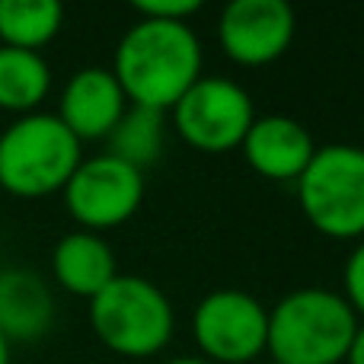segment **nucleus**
Masks as SVG:
<instances>
[{
  "instance_id": "nucleus-17",
  "label": "nucleus",
  "mask_w": 364,
  "mask_h": 364,
  "mask_svg": "<svg viewBox=\"0 0 364 364\" xmlns=\"http://www.w3.org/2000/svg\"><path fill=\"white\" fill-rule=\"evenodd\" d=\"M342 297L348 301V307L355 310V316L364 323V237L352 246V252L342 262Z\"/></svg>"
},
{
  "instance_id": "nucleus-19",
  "label": "nucleus",
  "mask_w": 364,
  "mask_h": 364,
  "mask_svg": "<svg viewBox=\"0 0 364 364\" xmlns=\"http://www.w3.org/2000/svg\"><path fill=\"white\" fill-rule=\"evenodd\" d=\"M346 364H364V323L358 326V333H355V342H352V348H348Z\"/></svg>"
},
{
  "instance_id": "nucleus-20",
  "label": "nucleus",
  "mask_w": 364,
  "mask_h": 364,
  "mask_svg": "<svg viewBox=\"0 0 364 364\" xmlns=\"http://www.w3.org/2000/svg\"><path fill=\"white\" fill-rule=\"evenodd\" d=\"M160 364H211V361L198 358V355H179V358H166V361H160Z\"/></svg>"
},
{
  "instance_id": "nucleus-2",
  "label": "nucleus",
  "mask_w": 364,
  "mask_h": 364,
  "mask_svg": "<svg viewBox=\"0 0 364 364\" xmlns=\"http://www.w3.org/2000/svg\"><path fill=\"white\" fill-rule=\"evenodd\" d=\"M361 320L333 288H294L269 307L265 355L275 364H346Z\"/></svg>"
},
{
  "instance_id": "nucleus-10",
  "label": "nucleus",
  "mask_w": 364,
  "mask_h": 364,
  "mask_svg": "<svg viewBox=\"0 0 364 364\" xmlns=\"http://www.w3.org/2000/svg\"><path fill=\"white\" fill-rule=\"evenodd\" d=\"M125 109L128 100L115 74L109 68L90 64L64 80L55 115L80 144H87V141H106L125 115Z\"/></svg>"
},
{
  "instance_id": "nucleus-4",
  "label": "nucleus",
  "mask_w": 364,
  "mask_h": 364,
  "mask_svg": "<svg viewBox=\"0 0 364 364\" xmlns=\"http://www.w3.org/2000/svg\"><path fill=\"white\" fill-rule=\"evenodd\" d=\"M83 160V144L55 112L19 115L0 132V188L13 198L58 195Z\"/></svg>"
},
{
  "instance_id": "nucleus-13",
  "label": "nucleus",
  "mask_w": 364,
  "mask_h": 364,
  "mask_svg": "<svg viewBox=\"0 0 364 364\" xmlns=\"http://www.w3.org/2000/svg\"><path fill=\"white\" fill-rule=\"evenodd\" d=\"M115 275L119 259L102 233L70 230L51 250V278L70 297H83L90 304Z\"/></svg>"
},
{
  "instance_id": "nucleus-1",
  "label": "nucleus",
  "mask_w": 364,
  "mask_h": 364,
  "mask_svg": "<svg viewBox=\"0 0 364 364\" xmlns=\"http://www.w3.org/2000/svg\"><path fill=\"white\" fill-rule=\"evenodd\" d=\"M128 106L170 112L205 74V48L192 23L134 19L119 38L109 68Z\"/></svg>"
},
{
  "instance_id": "nucleus-12",
  "label": "nucleus",
  "mask_w": 364,
  "mask_h": 364,
  "mask_svg": "<svg viewBox=\"0 0 364 364\" xmlns=\"http://www.w3.org/2000/svg\"><path fill=\"white\" fill-rule=\"evenodd\" d=\"M55 294L38 272L0 269V336L6 342H38L55 326Z\"/></svg>"
},
{
  "instance_id": "nucleus-11",
  "label": "nucleus",
  "mask_w": 364,
  "mask_h": 364,
  "mask_svg": "<svg viewBox=\"0 0 364 364\" xmlns=\"http://www.w3.org/2000/svg\"><path fill=\"white\" fill-rule=\"evenodd\" d=\"M246 166L269 182H291L294 186L316 154V141L304 122L294 115H256L243 144H240Z\"/></svg>"
},
{
  "instance_id": "nucleus-8",
  "label": "nucleus",
  "mask_w": 364,
  "mask_h": 364,
  "mask_svg": "<svg viewBox=\"0 0 364 364\" xmlns=\"http://www.w3.org/2000/svg\"><path fill=\"white\" fill-rule=\"evenodd\" d=\"M144 173L122 164L112 154H90L61 188L68 214L77 230L106 233L128 224L144 205Z\"/></svg>"
},
{
  "instance_id": "nucleus-9",
  "label": "nucleus",
  "mask_w": 364,
  "mask_h": 364,
  "mask_svg": "<svg viewBox=\"0 0 364 364\" xmlns=\"http://www.w3.org/2000/svg\"><path fill=\"white\" fill-rule=\"evenodd\" d=\"M297 13L288 0H230L218 16V45L240 68H269L288 55Z\"/></svg>"
},
{
  "instance_id": "nucleus-22",
  "label": "nucleus",
  "mask_w": 364,
  "mask_h": 364,
  "mask_svg": "<svg viewBox=\"0 0 364 364\" xmlns=\"http://www.w3.org/2000/svg\"><path fill=\"white\" fill-rule=\"evenodd\" d=\"M262 364H275V361H262Z\"/></svg>"
},
{
  "instance_id": "nucleus-18",
  "label": "nucleus",
  "mask_w": 364,
  "mask_h": 364,
  "mask_svg": "<svg viewBox=\"0 0 364 364\" xmlns=\"http://www.w3.org/2000/svg\"><path fill=\"white\" fill-rule=\"evenodd\" d=\"M138 19H160V23H192L201 13V0H138L132 4Z\"/></svg>"
},
{
  "instance_id": "nucleus-6",
  "label": "nucleus",
  "mask_w": 364,
  "mask_h": 364,
  "mask_svg": "<svg viewBox=\"0 0 364 364\" xmlns=\"http://www.w3.org/2000/svg\"><path fill=\"white\" fill-rule=\"evenodd\" d=\"M166 119L192 151L230 154L240 151L250 125L256 122V106L243 83L218 74H201L166 112Z\"/></svg>"
},
{
  "instance_id": "nucleus-16",
  "label": "nucleus",
  "mask_w": 364,
  "mask_h": 364,
  "mask_svg": "<svg viewBox=\"0 0 364 364\" xmlns=\"http://www.w3.org/2000/svg\"><path fill=\"white\" fill-rule=\"evenodd\" d=\"M64 29V6L58 0H0V45L42 51Z\"/></svg>"
},
{
  "instance_id": "nucleus-3",
  "label": "nucleus",
  "mask_w": 364,
  "mask_h": 364,
  "mask_svg": "<svg viewBox=\"0 0 364 364\" xmlns=\"http://www.w3.org/2000/svg\"><path fill=\"white\" fill-rule=\"evenodd\" d=\"M93 336L119 358H154L173 342L176 307L157 282L119 275L87 307Z\"/></svg>"
},
{
  "instance_id": "nucleus-5",
  "label": "nucleus",
  "mask_w": 364,
  "mask_h": 364,
  "mask_svg": "<svg viewBox=\"0 0 364 364\" xmlns=\"http://www.w3.org/2000/svg\"><path fill=\"white\" fill-rule=\"evenodd\" d=\"M297 205L320 237L358 243L364 237V147L316 144L307 170L294 182Z\"/></svg>"
},
{
  "instance_id": "nucleus-14",
  "label": "nucleus",
  "mask_w": 364,
  "mask_h": 364,
  "mask_svg": "<svg viewBox=\"0 0 364 364\" xmlns=\"http://www.w3.org/2000/svg\"><path fill=\"white\" fill-rule=\"evenodd\" d=\"M51 93V64L42 51H23L0 45V112L19 115L42 112Z\"/></svg>"
},
{
  "instance_id": "nucleus-15",
  "label": "nucleus",
  "mask_w": 364,
  "mask_h": 364,
  "mask_svg": "<svg viewBox=\"0 0 364 364\" xmlns=\"http://www.w3.org/2000/svg\"><path fill=\"white\" fill-rule=\"evenodd\" d=\"M166 128H170L166 112L144 109V106H128L125 115L119 119V125L112 128V134L102 144H106V154H112L122 164L144 173L147 166H154L164 157Z\"/></svg>"
},
{
  "instance_id": "nucleus-21",
  "label": "nucleus",
  "mask_w": 364,
  "mask_h": 364,
  "mask_svg": "<svg viewBox=\"0 0 364 364\" xmlns=\"http://www.w3.org/2000/svg\"><path fill=\"white\" fill-rule=\"evenodd\" d=\"M0 364H10V342L0 336Z\"/></svg>"
},
{
  "instance_id": "nucleus-7",
  "label": "nucleus",
  "mask_w": 364,
  "mask_h": 364,
  "mask_svg": "<svg viewBox=\"0 0 364 364\" xmlns=\"http://www.w3.org/2000/svg\"><path fill=\"white\" fill-rule=\"evenodd\" d=\"M192 339L211 364H256L265 358L269 307L243 288H214L192 310Z\"/></svg>"
}]
</instances>
